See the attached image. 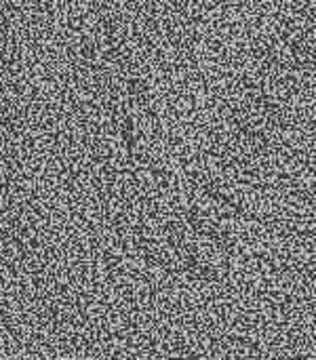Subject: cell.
Returning a JSON list of instances; mask_svg holds the SVG:
<instances>
[{"label":"cell","instance_id":"1","mask_svg":"<svg viewBox=\"0 0 316 360\" xmlns=\"http://www.w3.org/2000/svg\"><path fill=\"white\" fill-rule=\"evenodd\" d=\"M15 234H17V230H15L13 221L8 217H2L0 219V243H6V240L15 238Z\"/></svg>","mask_w":316,"mask_h":360}]
</instances>
